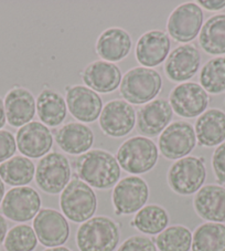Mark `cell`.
Here are the masks:
<instances>
[{"instance_id": "39", "label": "cell", "mask_w": 225, "mask_h": 251, "mask_svg": "<svg viewBox=\"0 0 225 251\" xmlns=\"http://www.w3.org/2000/svg\"><path fill=\"white\" fill-rule=\"evenodd\" d=\"M7 118H6V111H5V103H3L2 99L0 98V129L6 125Z\"/></svg>"}, {"instance_id": "30", "label": "cell", "mask_w": 225, "mask_h": 251, "mask_svg": "<svg viewBox=\"0 0 225 251\" xmlns=\"http://www.w3.org/2000/svg\"><path fill=\"white\" fill-rule=\"evenodd\" d=\"M169 224V215L166 209L158 205H148L136 214L132 226L147 235H157L162 232Z\"/></svg>"}, {"instance_id": "11", "label": "cell", "mask_w": 225, "mask_h": 251, "mask_svg": "<svg viewBox=\"0 0 225 251\" xmlns=\"http://www.w3.org/2000/svg\"><path fill=\"white\" fill-rule=\"evenodd\" d=\"M196 145V131L191 124L182 121L169 125L159 137V150L168 159L183 158Z\"/></svg>"}, {"instance_id": "32", "label": "cell", "mask_w": 225, "mask_h": 251, "mask_svg": "<svg viewBox=\"0 0 225 251\" xmlns=\"http://www.w3.org/2000/svg\"><path fill=\"white\" fill-rule=\"evenodd\" d=\"M201 86L211 94H220L225 91V57L210 60L202 68Z\"/></svg>"}, {"instance_id": "13", "label": "cell", "mask_w": 225, "mask_h": 251, "mask_svg": "<svg viewBox=\"0 0 225 251\" xmlns=\"http://www.w3.org/2000/svg\"><path fill=\"white\" fill-rule=\"evenodd\" d=\"M33 230L38 240L49 248L61 247L70 236L67 218L54 209H41L33 220Z\"/></svg>"}, {"instance_id": "35", "label": "cell", "mask_w": 225, "mask_h": 251, "mask_svg": "<svg viewBox=\"0 0 225 251\" xmlns=\"http://www.w3.org/2000/svg\"><path fill=\"white\" fill-rule=\"evenodd\" d=\"M17 151V143L14 134L0 129V163H3L14 156Z\"/></svg>"}, {"instance_id": "29", "label": "cell", "mask_w": 225, "mask_h": 251, "mask_svg": "<svg viewBox=\"0 0 225 251\" xmlns=\"http://www.w3.org/2000/svg\"><path fill=\"white\" fill-rule=\"evenodd\" d=\"M192 251H225V225L206 223L196 229Z\"/></svg>"}, {"instance_id": "8", "label": "cell", "mask_w": 225, "mask_h": 251, "mask_svg": "<svg viewBox=\"0 0 225 251\" xmlns=\"http://www.w3.org/2000/svg\"><path fill=\"white\" fill-rule=\"evenodd\" d=\"M149 198L146 181L138 176L125 177L116 184L112 192V204L116 215L138 213Z\"/></svg>"}, {"instance_id": "18", "label": "cell", "mask_w": 225, "mask_h": 251, "mask_svg": "<svg viewBox=\"0 0 225 251\" xmlns=\"http://www.w3.org/2000/svg\"><path fill=\"white\" fill-rule=\"evenodd\" d=\"M170 46V38L161 30H151L146 32L137 42V61L147 68L157 67L167 59Z\"/></svg>"}, {"instance_id": "38", "label": "cell", "mask_w": 225, "mask_h": 251, "mask_svg": "<svg viewBox=\"0 0 225 251\" xmlns=\"http://www.w3.org/2000/svg\"><path fill=\"white\" fill-rule=\"evenodd\" d=\"M8 233V225L6 219L0 215V246H1L3 242H5L6 236Z\"/></svg>"}, {"instance_id": "6", "label": "cell", "mask_w": 225, "mask_h": 251, "mask_svg": "<svg viewBox=\"0 0 225 251\" xmlns=\"http://www.w3.org/2000/svg\"><path fill=\"white\" fill-rule=\"evenodd\" d=\"M206 178L203 159L194 156L177 161L168 172V184L179 195H192L202 188Z\"/></svg>"}, {"instance_id": "7", "label": "cell", "mask_w": 225, "mask_h": 251, "mask_svg": "<svg viewBox=\"0 0 225 251\" xmlns=\"http://www.w3.org/2000/svg\"><path fill=\"white\" fill-rule=\"evenodd\" d=\"M70 178L71 165L62 154H46L38 164L36 181L43 192L51 195L60 194L70 183Z\"/></svg>"}, {"instance_id": "23", "label": "cell", "mask_w": 225, "mask_h": 251, "mask_svg": "<svg viewBox=\"0 0 225 251\" xmlns=\"http://www.w3.org/2000/svg\"><path fill=\"white\" fill-rule=\"evenodd\" d=\"M55 141L60 149L71 155L86 153L94 143V134L82 123H68L55 132Z\"/></svg>"}, {"instance_id": "9", "label": "cell", "mask_w": 225, "mask_h": 251, "mask_svg": "<svg viewBox=\"0 0 225 251\" xmlns=\"http://www.w3.org/2000/svg\"><path fill=\"white\" fill-rule=\"evenodd\" d=\"M40 208V195L28 186L10 189L1 202L2 214L6 218L16 223L29 222L36 217Z\"/></svg>"}, {"instance_id": "33", "label": "cell", "mask_w": 225, "mask_h": 251, "mask_svg": "<svg viewBox=\"0 0 225 251\" xmlns=\"http://www.w3.org/2000/svg\"><path fill=\"white\" fill-rule=\"evenodd\" d=\"M3 245L7 251H32L38 245V238L32 227L18 225L8 231Z\"/></svg>"}, {"instance_id": "10", "label": "cell", "mask_w": 225, "mask_h": 251, "mask_svg": "<svg viewBox=\"0 0 225 251\" xmlns=\"http://www.w3.org/2000/svg\"><path fill=\"white\" fill-rule=\"evenodd\" d=\"M203 11L196 2L183 3L171 12L167 29L178 42H189L197 38L203 27Z\"/></svg>"}, {"instance_id": "2", "label": "cell", "mask_w": 225, "mask_h": 251, "mask_svg": "<svg viewBox=\"0 0 225 251\" xmlns=\"http://www.w3.org/2000/svg\"><path fill=\"white\" fill-rule=\"evenodd\" d=\"M118 242L117 224L103 216L85 222L76 233V244L80 251H114Z\"/></svg>"}, {"instance_id": "4", "label": "cell", "mask_w": 225, "mask_h": 251, "mask_svg": "<svg viewBox=\"0 0 225 251\" xmlns=\"http://www.w3.org/2000/svg\"><path fill=\"white\" fill-rule=\"evenodd\" d=\"M120 94L129 104H144L157 97L162 80L157 71L149 68H134L123 76Z\"/></svg>"}, {"instance_id": "3", "label": "cell", "mask_w": 225, "mask_h": 251, "mask_svg": "<svg viewBox=\"0 0 225 251\" xmlns=\"http://www.w3.org/2000/svg\"><path fill=\"white\" fill-rule=\"evenodd\" d=\"M60 206L64 216L73 223H85L93 217L97 208L94 190L83 180L72 179L61 194Z\"/></svg>"}, {"instance_id": "31", "label": "cell", "mask_w": 225, "mask_h": 251, "mask_svg": "<svg viewBox=\"0 0 225 251\" xmlns=\"http://www.w3.org/2000/svg\"><path fill=\"white\" fill-rule=\"evenodd\" d=\"M160 251H189L192 246V233L187 227L166 228L156 239Z\"/></svg>"}, {"instance_id": "25", "label": "cell", "mask_w": 225, "mask_h": 251, "mask_svg": "<svg viewBox=\"0 0 225 251\" xmlns=\"http://www.w3.org/2000/svg\"><path fill=\"white\" fill-rule=\"evenodd\" d=\"M194 131L201 146L220 145L225 140V113L218 109L205 111L197 120Z\"/></svg>"}, {"instance_id": "36", "label": "cell", "mask_w": 225, "mask_h": 251, "mask_svg": "<svg viewBox=\"0 0 225 251\" xmlns=\"http://www.w3.org/2000/svg\"><path fill=\"white\" fill-rule=\"evenodd\" d=\"M212 167H213L216 180L220 184H225V143L215 150L212 157Z\"/></svg>"}, {"instance_id": "19", "label": "cell", "mask_w": 225, "mask_h": 251, "mask_svg": "<svg viewBox=\"0 0 225 251\" xmlns=\"http://www.w3.org/2000/svg\"><path fill=\"white\" fill-rule=\"evenodd\" d=\"M5 111L7 122L14 127H22L36 115L37 102L29 90L15 86L6 94Z\"/></svg>"}, {"instance_id": "26", "label": "cell", "mask_w": 225, "mask_h": 251, "mask_svg": "<svg viewBox=\"0 0 225 251\" xmlns=\"http://www.w3.org/2000/svg\"><path fill=\"white\" fill-rule=\"evenodd\" d=\"M37 112L42 123L52 127L58 126L67 118V101L55 91L45 89L37 99Z\"/></svg>"}, {"instance_id": "1", "label": "cell", "mask_w": 225, "mask_h": 251, "mask_svg": "<svg viewBox=\"0 0 225 251\" xmlns=\"http://www.w3.org/2000/svg\"><path fill=\"white\" fill-rule=\"evenodd\" d=\"M76 175L90 187L108 189L118 183L120 166L111 153L102 150L86 152L74 162Z\"/></svg>"}, {"instance_id": "17", "label": "cell", "mask_w": 225, "mask_h": 251, "mask_svg": "<svg viewBox=\"0 0 225 251\" xmlns=\"http://www.w3.org/2000/svg\"><path fill=\"white\" fill-rule=\"evenodd\" d=\"M201 64V55L194 45H183L169 55L164 72L174 82H184L197 75Z\"/></svg>"}, {"instance_id": "14", "label": "cell", "mask_w": 225, "mask_h": 251, "mask_svg": "<svg viewBox=\"0 0 225 251\" xmlns=\"http://www.w3.org/2000/svg\"><path fill=\"white\" fill-rule=\"evenodd\" d=\"M136 123L134 107L123 100L108 102L99 116V126L112 137H123L133 131Z\"/></svg>"}, {"instance_id": "15", "label": "cell", "mask_w": 225, "mask_h": 251, "mask_svg": "<svg viewBox=\"0 0 225 251\" xmlns=\"http://www.w3.org/2000/svg\"><path fill=\"white\" fill-rule=\"evenodd\" d=\"M16 143L17 149L24 156L39 158L50 152L53 145V136L45 124L30 122L18 129Z\"/></svg>"}, {"instance_id": "20", "label": "cell", "mask_w": 225, "mask_h": 251, "mask_svg": "<svg viewBox=\"0 0 225 251\" xmlns=\"http://www.w3.org/2000/svg\"><path fill=\"white\" fill-rule=\"evenodd\" d=\"M174 110L167 100L157 99L138 112V129L147 136H156L168 127Z\"/></svg>"}, {"instance_id": "34", "label": "cell", "mask_w": 225, "mask_h": 251, "mask_svg": "<svg viewBox=\"0 0 225 251\" xmlns=\"http://www.w3.org/2000/svg\"><path fill=\"white\" fill-rule=\"evenodd\" d=\"M117 251H157V247L148 237L133 236L125 240Z\"/></svg>"}, {"instance_id": "41", "label": "cell", "mask_w": 225, "mask_h": 251, "mask_svg": "<svg viewBox=\"0 0 225 251\" xmlns=\"http://www.w3.org/2000/svg\"><path fill=\"white\" fill-rule=\"evenodd\" d=\"M45 251H71V250L68 248H64V247H55V248H49Z\"/></svg>"}, {"instance_id": "21", "label": "cell", "mask_w": 225, "mask_h": 251, "mask_svg": "<svg viewBox=\"0 0 225 251\" xmlns=\"http://www.w3.org/2000/svg\"><path fill=\"white\" fill-rule=\"evenodd\" d=\"M194 209L209 223H225V188L219 185H206L194 197Z\"/></svg>"}, {"instance_id": "37", "label": "cell", "mask_w": 225, "mask_h": 251, "mask_svg": "<svg viewBox=\"0 0 225 251\" xmlns=\"http://www.w3.org/2000/svg\"><path fill=\"white\" fill-rule=\"evenodd\" d=\"M199 5H201L203 8H205L206 10L211 11H218L225 8V0H215V1H204V0H200Z\"/></svg>"}, {"instance_id": "28", "label": "cell", "mask_w": 225, "mask_h": 251, "mask_svg": "<svg viewBox=\"0 0 225 251\" xmlns=\"http://www.w3.org/2000/svg\"><path fill=\"white\" fill-rule=\"evenodd\" d=\"M201 48L206 53L220 55L225 53V15L211 17L203 25L199 37Z\"/></svg>"}, {"instance_id": "5", "label": "cell", "mask_w": 225, "mask_h": 251, "mask_svg": "<svg viewBox=\"0 0 225 251\" xmlns=\"http://www.w3.org/2000/svg\"><path fill=\"white\" fill-rule=\"evenodd\" d=\"M116 159L127 173L144 174L157 164L158 149L150 138L135 136L123 143L116 154Z\"/></svg>"}, {"instance_id": "40", "label": "cell", "mask_w": 225, "mask_h": 251, "mask_svg": "<svg viewBox=\"0 0 225 251\" xmlns=\"http://www.w3.org/2000/svg\"><path fill=\"white\" fill-rule=\"evenodd\" d=\"M5 184H3L2 179L0 178V204H1L2 201H3V197H5Z\"/></svg>"}, {"instance_id": "12", "label": "cell", "mask_w": 225, "mask_h": 251, "mask_svg": "<svg viewBox=\"0 0 225 251\" xmlns=\"http://www.w3.org/2000/svg\"><path fill=\"white\" fill-rule=\"evenodd\" d=\"M169 103L176 114L191 119L204 113L209 105V95L200 84L183 82L171 91Z\"/></svg>"}, {"instance_id": "27", "label": "cell", "mask_w": 225, "mask_h": 251, "mask_svg": "<svg viewBox=\"0 0 225 251\" xmlns=\"http://www.w3.org/2000/svg\"><path fill=\"white\" fill-rule=\"evenodd\" d=\"M34 175L36 167L28 157L14 156L0 164V178L7 185L22 187L31 183Z\"/></svg>"}, {"instance_id": "24", "label": "cell", "mask_w": 225, "mask_h": 251, "mask_svg": "<svg viewBox=\"0 0 225 251\" xmlns=\"http://www.w3.org/2000/svg\"><path fill=\"white\" fill-rule=\"evenodd\" d=\"M132 45V38L127 31L120 28H111L99 36L96 51L104 61L112 63L126 58Z\"/></svg>"}, {"instance_id": "22", "label": "cell", "mask_w": 225, "mask_h": 251, "mask_svg": "<svg viewBox=\"0 0 225 251\" xmlns=\"http://www.w3.org/2000/svg\"><path fill=\"white\" fill-rule=\"evenodd\" d=\"M88 88L99 93L112 92L120 85L122 72L116 64L107 61H95L89 64L82 75Z\"/></svg>"}, {"instance_id": "16", "label": "cell", "mask_w": 225, "mask_h": 251, "mask_svg": "<svg viewBox=\"0 0 225 251\" xmlns=\"http://www.w3.org/2000/svg\"><path fill=\"white\" fill-rule=\"evenodd\" d=\"M67 105L76 120L85 123L96 121L103 110L101 97L95 91L83 85H75L68 90Z\"/></svg>"}]
</instances>
